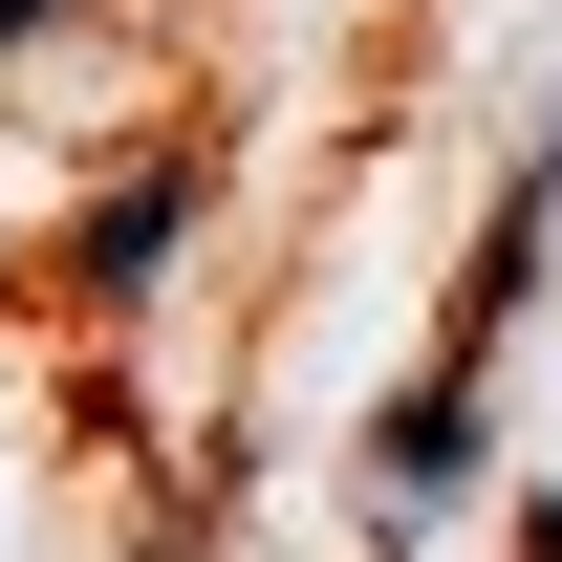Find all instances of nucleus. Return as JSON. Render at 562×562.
<instances>
[{"label":"nucleus","mask_w":562,"mask_h":562,"mask_svg":"<svg viewBox=\"0 0 562 562\" xmlns=\"http://www.w3.org/2000/svg\"><path fill=\"white\" fill-rule=\"evenodd\" d=\"M476 454H497V412H476V390H432V368H412V390H390V432H368V519L412 541V519H432V497H454V476H476Z\"/></svg>","instance_id":"1"},{"label":"nucleus","mask_w":562,"mask_h":562,"mask_svg":"<svg viewBox=\"0 0 562 562\" xmlns=\"http://www.w3.org/2000/svg\"><path fill=\"white\" fill-rule=\"evenodd\" d=\"M519 562H562V497H541V519H519Z\"/></svg>","instance_id":"4"},{"label":"nucleus","mask_w":562,"mask_h":562,"mask_svg":"<svg viewBox=\"0 0 562 562\" xmlns=\"http://www.w3.org/2000/svg\"><path fill=\"white\" fill-rule=\"evenodd\" d=\"M173 216H195V151H151L131 195L87 216V281H109V303H131V281H151V260H173Z\"/></svg>","instance_id":"2"},{"label":"nucleus","mask_w":562,"mask_h":562,"mask_svg":"<svg viewBox=\"0 0 562 562\" xmlns=\"http://www.w3.org/2000/svg\"><path fill=\"white\" fill-rule=\"evenodd\" d=\"M44 22H66V0H0V44H44Z\"/></svg>","instance_id":"3"}]
</instances>
